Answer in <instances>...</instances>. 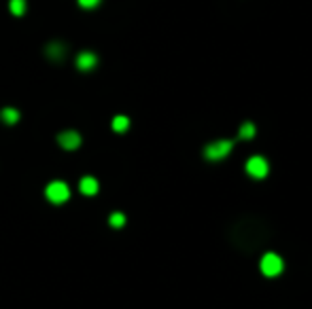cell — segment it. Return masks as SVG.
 I'll use <instances>...</instances> for the list:
<instances>
[{"label":"cell","mask_w":312,"mask_h":309,"mask_svg":"<svg viewBox=\"0 0 312 309\" xmlns=\"http://www.w3.org/2000/svg\"><path fill=\"white\" fill-rule=\"evenodd\" d=\"M259 269H261V273H264L265 278H276V275L283 273L285 263H283V259H280L278 254L265 252L264 256H261V261H259Z\"/></svg>","instance_id":"cell-1"},{"label":"cell","mask_w":312,"mask_h":309,"mask_svg":"<svg viewBox=\"0 0 312 309\" xmlns=\"http://www.w3.org/2000/svg\"><path fill=\"white\" fill-rule=\"evenodd\" d=\"M232 149H234L232 140H215V142L204 146V157H206L208 161H221L232 153Z\"/></svg>","instance_id":"cell-2"},{"label":"cell","mask_w":312,"mask_h":309,"mask_svg":"<svg viewBox=\"0 0 312 309\" xmlns=\"http://www.w3.org/2000/svg\"><path fill=\"white\" fill-rule=\"evenodd\" d=\"M244 170L251 178L261 180L270 174V163H267V159L261 157V154H253V157H248V161L244 163Z\"/></svg>","instance_id":"cell-3"},{"label":"cell","mask_w":312,"mask_h":309,"mask_svg":"<svg viewBox=\"0 0 312 309\" xmlns=\"http://www.w3.org/2000/svg\"><path fill=\"white\" fill-rule=\"evenodd\" d=\"M45 195L51 203L60 205V203H66L68 197H70V189L66 182H62V180H53V182L47 184V189H45Z\"/></svg>","instance_id":"cell-4"},{"label":"cell","mask_w":312,"mask_h":309,"mask_svg":"<svg viewBox=\"0 0 312 309\" xmlns=\"http://www.w3.org/2000/svg\"><path fill=\"white\" fill-rule=\"evenodd\" d=\"M57 144H60L62 149H66V151H74V149H79V146H81V136L74 130L62 132L60 136H57Z\"/></svg>","instance_id":"cell-5"},{"label":"cell","mask_w":312,"mask_h":309,"mask_svg":"<svg viewBox=\"0 0 312 309\" xmlns=\"http://www.w3.org/2000/svg\"><path fill=\"white\" fill-rule=\"evenodd\" d=\"M98 66V57L92 51H83V53L76 55V68L83 70V72H89V70H94Z\"/></svg>","instance_id":"cell-6"},{"label":"cell","mask_w":312,"mask_h":309,"mask_svg":"<svg viewBox=\"0 0 312 309\" xmlns=\"http://www.w3.org/2000/svg\"><path fill=\"white\" fill-rule=\"evenodd\" d=\"M79 189H81V193L83 195H96V193H98V189H100V184H98V180H96L94 176H85L79 182Z\"/></svg>","instance_id":"cell-7"},{"label":"cell","mask_w":312,"mask_h":309,"mask_svg":"<svg viewBox=\"0 0 312 309\" xmlns=\"http://www.w3.org/2000/svg\"><path fill=\"white\" fill-rule=\"evenodd\" d=\"M47 55L51 57V60L60 62L62 57L66 55V49H64V44H62V43H51L49 47H47Z\"/></svg>","instance_id":"cell-8"},{"label":"cell","mask_w":312,"mask_h":309,"mask_svg":"<svg viewBox=\"0 0 312 309\" xmlns=\"http://www.w3.org/2000/svg\"><path fill=\"white\" fill-rule=\"evenodd\" d=\"M0 119L4 121L6 125H15L17 121H19V110L17 108H2V112H0Z\"/></svg>","instance_id":"cell-9"},{"label":"cell","mask_w":312,"mask_h":309,"mask_svg":"<svg viewBox=\"0 0 312 309\" xmlns=\"http://www.w3.org/2000/svg\"><path fill=\"white\" fill-rule=\"evenodd\" d=\"M127 127H130V119L123 117V114H119V117L113 119V130H115V132L121 133V132H125Z\"/></svg>","instance_id":"cell-10"},{"label":"cell","mask_w":312,"mask_h":309,"mask_svg":"<svg viewBox=\"0 0 312 309\" xmlns=\"http://www.w3.org/2000/svg\"><path fill=\"white\" fill-rule=\"evenodd\" d=\"M108 224H111L113 229H121L125 224V214H121V212H113V214L108 216Z\"/></svg>","instance_id":"cell-11"},{"label":"cell","mask_w":312,"mask_h":309,"mask_svg":"<svg viewBox=\"0 0 312 309\" xmlns=\"http://www.w3.org/2000/svg\"><path fill=\"white\" fill-rule=\"evenodd\" d=\"M9 9L15 17H22L25 13V0H11L9 2Z\"/></svg>","instance_id":"cell-12"},{"label":"cell","mask_w":312,"mask_h":309,"mask_svg":"<svg viewBox=\"0 0 312 309\" xmlns=\"http://www.w3.org/2000/svg\"><path fill=\"white\" fill-rule=\"evenodd\" d=\"M238 136H240L242 140H251V138L255 136V125H253V123H242Z\"/></svg>","instance_id":"cell-13"},{"label":"cell","mask_w":312,"mask_h":309,"mask_svg":"<svg viewBox=\"0 0 312 309\" xmlns=\"http://www.w3.org/2000/svg\"><path fill=\"white\" fill-rule=\"evenodd\" d=\"M83 9H94V6H98L100 4V0H76Z\"/></svg>","instance_id":"cell-14"}]
</instances>
